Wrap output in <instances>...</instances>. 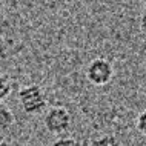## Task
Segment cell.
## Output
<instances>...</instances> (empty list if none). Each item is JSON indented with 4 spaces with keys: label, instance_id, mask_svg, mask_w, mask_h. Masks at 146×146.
Here are the masks:
<instances>
[{
    "label": "cell",
    "instance_id": "1",
    "mask_svg": "<svg viewBox=\"0 0 146 146\" xmlns=\"http://www.w3.org/2000/svg\"><path fill=\"white\" fill-rule=\"evenodd\" d=\"M19 105L28 115H38L46 109L48 98L38 85H25L19 91Z\"/></svg>",
    "mask_w": 146,
    "mask_h": 146
},
{
    "label": "cell",
    "instance_id": "2",
    "mask_svg": "<svg viewBox=\"0 0 146 146\" xmlns=\"http://www.w3.org/2000/svg\"><path fill=\"white\" fill-rule=\"evenodd\" d=\"M46 131L54 134V135H63L71 129L72 125V117L71 112L63 106H54L46 111L45 118H43Z\"/></svg>",
    "mask_w": 146,
    "mask_h": 146
},
{
    "label": "cell",
    "instance_id": "3",
    "mask_svg": "<svg viewBox=\"0 0 146 146\" xmlns=\"http://www.w3.org/2000/svg\"><path fill=\"white\" fill-rule=\"evenodd\" d=\"M114 77V66L108 58L97 57L89 62L86 66V78L94 86H105L112 80Z\"/></svg>",
    "mask_w": 146,
    "mask_h": 146
},
{
    "label": "cell",
    "instance_id": "4",
    "mask_svg": "<svg viewBox=\"0 0 146 146\" xmlns=\"http://www.w3.org/2000/svg\"><path fill=\"white\" fill-rule=\"evenodd\" d=\"M14 114L9 109V106H6L5 103H0V132L8 131L11 126L14 125Z\"/></svg>",
    "mask_w": 146,
    "mask_h": 146
},
{
    "label": "cell",
    "instance_id": "5",
    "mask_svg": "<svg viewBox=\"0 0 146 146\" xmlns=\"http://www.w3.org/2000/svg\"><path fill=\"white\" fill-rule=\"evenodd\" d=\"M91 146H123V145L112 134H102V135L91 140Z\"/></svg>",
    "mask_w": 146,
    "mask_h": 146
},
{
    "label": "cell",
    "instance_id": "6",
    "mask_svg": "<svg viewBox=\"0 0 146 146\" xmlns=\"http://www.w3.org/2000/svg\"><path fill=\"white\" fill-rule=\"evenodd\" d=\"M11 91H13V82L6 74L0 72V103L6 100L11 96Z\"/></svg>",
    "mask_w": 146,
    "mask_h": 146
},
{
    "label": "cell",
    "instance_id": "7",
    "mask_svg": "<svg viewBox=\"0 0 146 146\" xmlns=\"http://www.w3.org/2000/svg\"><path fill=\"white\" fill-rule=\"evenodd\" d=\"M51 146H82L80 141L76 140L74 137H58L57 140H54V143Z\"/></svg>",
    "mask_w": 146,
    "mask_h": 146
},
{
    "label": "cell",
    "instance_id": "8",
    "mask_svg": "<svg viewBox=\"0 0 146 146\" xmlns=\"http://www.w3.org/2000/svg\"><path fill=\"white\" fill-rule=\"evenodd\" d=\"M135 126H137V131H139L141 135L146 137V109L139 114L137 121H135Z\"/></svg>",
    "mask_w": 146,
    "mask_h": 146
},
{
    "label": "cell",
    "instance_id": "9",
    "mask_svg": "<svg viewBox=\"0 0 146 146\" xmlns=\"http://www.w3.org/2000/svg\"><path fill=\"white\" fill-rule=\"evenodd\" d=\"M140 28H141L143 33H146V5L143 6L141 14H140Z\"/></svg>",
    "mask_w": 146,
    "mask_h": 146
},
{
    "label": "cell",
    "instance_id": "10",
    "mask_svg": "<svg viewBox=\"0 0 146 146\" xmlns=\"http://www.w3.org/2000/svg\"><path fill=\"white\" fill-rule=\"evenodd\" d=\"M0 146H14V145L9 143V141H6V140H0Z\"/></svg>",
    "mask_w": 146,
    "mask_h": 146
}]
</instances>
